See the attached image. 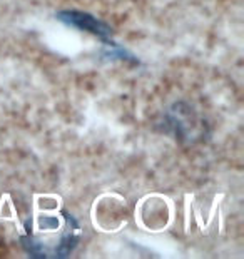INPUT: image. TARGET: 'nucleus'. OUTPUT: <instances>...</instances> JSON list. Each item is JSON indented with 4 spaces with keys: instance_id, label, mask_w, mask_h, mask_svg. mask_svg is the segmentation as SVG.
Segmentation results:
<instances>
[{
    "instance_id": "obj_2",
    "label": "nucleus",
    "mask_w": 244,
    "mask_h": 259,
    "mask_svg": "<svg viewBox=\"0 0 244 259\" xmlns=\"http://www.w3.org/2000/svg\"><path fill=\"white\" fill-rule=\"evenodd\" d=\"M164 125L177 141L194 144L208 134V124L187 102H174L164 112Z\"/></svg>"
},
{
    "instance_id": "obj_3",
    "label": "nucleus",
    "mask_w": 244,
    "mask_h": 259,
    "mask_svg": "<svg viewBox=\"0 0 244 259\" xmlns=\"http://www.w3.org/2000/svg\"><path fill=\"white\" fill-rule=\"evenodd\" d=\"M55 19L60 20L65 25L74 27L77 30L89 32V34L102 38L105 44H112V42H109V37L112 35L110 25L105 24L101 19L94 17L92 14L80 12V10H62V12L55 14Z\"/></svg>"
},
{
    "instance_id": "obj_1",
    "label": "nucleus",
    "mask_w": 244,
    "mask_h": 259,
    "mask_svg": "<svg viewBox=\"0 0 244 259\" xmlns=\"http://www.w3.org/2000/svg\"><path fill=\"white\" fill-rule=\"evenodd\" d=\"M80 241V226L67 211L37 212L22 236V246L32 257L64 259Z\"/></svg>"
}]
</instances>
